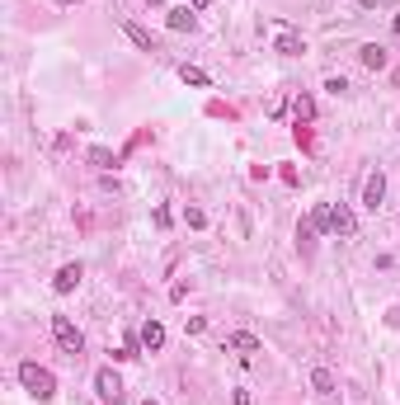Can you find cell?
I'll return each mask as SVG.
<instances>
[{"mask_svg":"<svg viewBox=\"0 0 400 405\" xmlns=\"http://www.w3.org/2000/svg\"><path fill=\"white\" fill-rule=\"evenodd\" d=\"M118 28H123V33L132 38V43H137V48H141V52H156V33H151V28L132 24V19H118Z\"/></svg>","mask_w":400,"mask_h":405,"instance_id":"cell-7","label":"cell"},{"mask_svg":"<svg viewBox=\"0 0 400 405\" xmlns=\"http://www.w3.org/2000/svg\"><path fill=\"white\" fill-rule=\"evenodd\" d=\"M80 278H85V264H61L57 278H52V293H61V297H66V293H76Z\"/></svg>","mask_w":400,"mask_h":405,"instance_id":"cell-5","label":"cell"},{"mask_svg":"<svg viewBox=\"0 0 400 405\" xmlns=\"http://www.w3.org/2000/svg\"><path fill=\"white\" fill-rule=\"evenodd\" d=\"M311 386H316L320 396H334V373L330 368H311Z\"/></svg>","mask_w":400,"mask_h":405,"instance_id":"cell-16","label":"cell"},{"mask_svg":"<svg viewBox=\"0 0 400 405\" xmlns=\"http://www.w3.org/2000/svg\"><path fill=\"white\" fill-rule=\"evenodd\" d=\"M226 349H240V353H259V339H254L250 330H236V335H226Z\"/></svg>","mask_w":400,"mask_h":405,"instance_id":"cell-13","label":"cell"},{"mask_svg":"<svg viewBox=\"0 0 400 405\" xmlns=\"http://www.w3.org/2000/svg\"><path fill=\"white\" fill-rule=\"evenodd\" d=\"M292 113H297V128H301V123H311V118H316V99H311V95H297V99H292Z\"/></svg>","mask_w":400,"mask_h":405,"instance_id":"cell-15","label":"cell"},{"mask_svg":"<svg viewBox=\"0 0 400 405\" xmlns=\"http://www.w3.org/2000/svg\"><path fill=\"white\" fill-rule=\"evenodd\" d=\"M66 5H80V0H66Z\"/></svg>","mask_w":400,"mask_h":405,"instance_id":"cell-25","label":"cell"},{"mask_svg":"<svg viewBox=\"0 0 400 405\" xmlns=\"http://www.w3.org/2000/svg\"><path fill=\"white\" fill-rule=\"evenodd\" d=\"M334 236H344V241L358 236V217L348 213V203H334Z\"/></svg>","mask_w":400,"mask_h":405,"instance_id":"cell-10","label":"cell"},{"mask_svg":"<svg viewBox=\"0 0 400 405\" xmlns=\"http://www.w3.org/2000/svg\"><path fill=\"white\" fill-rule=\"evenodd\" d=\"M141 349H146V353H160V349H165V325H160V321H146V325H141Z\"/></svg>","mask_w":400,"mask_h":405,"instance_id":"cell-11","label":"cell"},{"mask_svg":"<svg viewBox=\"0 0 400 405\" xmlns=\"http://www.w3.org/2000/svg\"><path fill=\"white\" fill-rule=\"evenodd\" d=\"M358 61H363L368 71H381V66H386V48H381V43H363V48H358Z\"/></svg>","mask_w":400,"mask_h":405,"instance_id":"cell-12","label":"cell"},{"mask_svg":"<svg viewBox=\"0 0 400 405\" xmlns=\"http://www.w3.org/2000/svg\"><path fill=\"white\" fill-rule=\"evenodd\" d=\"M141 405H160V401H151V396H146V401H141Z\"/></svg>","mask_w":400,"mask_h":405,"instance_id":"cell-24","label":"cell"},{"mask_svg":"<svg viewBox=\"0 0 400 405\" xmlns=\"http://www.w3.org/2000/svg\"><path fill=\"white\" fill-rule=\"evenodd\" d=\"M325 90H330V95H344L348 81H344V76H330V81H325Z\"/></svg>","mask_w":400,"mask_h":405,"instance_id":"cell-19","label":"cell"},{"mask_svg":"<svg viewBox=\"0 0 400 405\" xmlns=\"http://www.w3.org/2000/svg\"><path fill=\"white\" fill-rule=\"evenodd\" d=\"M184 221H188V226H208V217H203V208H188V213H184Z\"/></svg>","mask_w":400,"mask_h":405,"instance_id":"cell-18","label":"cell"},{"mask_svg":"<svg viewBox=\"0 0 400 405\" xmlns=\"http://www.w3.org/2000/svg\"><path fill=\"white\" fill-rule=\"evenodd\" d=\"M381 203H386V175L372 170V175L363 179V208H368V213H381Z\"/></svg>","mask_w":400,"mask_h":405,"instance_id":"cell-4","label":"cell"},{"mask_svg":"<svg viewBox=\"0 0 400 405\" xmlns=\"http://www.w3.org/2000/svg\"><path fill=\"white\" fill-rule=\"evenodd\" d=\"M231 401H236V405H254V396H250L245 386H236V396H231Z\"/></svg>","mask_w":400,"mask_h":405,"instance_id":"cell-21","label":"cell"},{"mask_svg":"<svg viewBox=\"0 0 400 405\" xmlns=\"http://www.w3.org/2000/svg\"><path fill=\"white\" fill-rule=\"evenodd\" d=\"M188 5H193V10H208V0H188Z\"/></svg>","mask_w":400,"mask_h":405,"instance_id":"cell-22","label":"cell"},{"mask_svg":"<svg viewBox=\"0 0 400 405\" xmlns=\"http://www.w3.org/2000/svg\"><path fill=\"white\" fill-rule=\"evenodd\" d=\"M94 391H99V401L104 405H123L128 396H123V377L113 373V368H99L94 373Z\"/></svg>","mask_w":400,"mask_h":405,"instance_id":"cell-3","label":"cell"},{"mask_svg":"<svg viewBox=\"0 0 400 405\" xmlns=\"http://www.w3.org/2000/svg\"><path fill=\"white\" fill-rule=\"evenodd\" d=\"M184 330H188V335H203V330H208V321H203V316H188Z\"/></svg>","mask_w":400,"mask_h":405,"instance_id":"cell-20","label":"cell"},{"mask_svg":"<svg viewBox=\"0 0 400 405\" xmlns=\"http://www.w3.org/2000/svg\"><path fill=\"white\" fill-rule=\"evenodd\" d=\"M179 81H184V85H193V90H208V85H212V81H208V71H203V66H188V61L179 66Z\"/></svg>","mask_w":400,"mask_h":405,"instance_id":"cell-14","label":"cell"},{"mask_svg":"<svg viewBox=\"0 0 400 405\" xmlns=\"http://www.w3.org/2000/svg\"><path fill=\"white\" fill-rule=\"evenodd\" d=\"M391 28H396V33H400V14H396V19H391Z\"/></svg>","mask_w":400,"mask_h":405,"instance_id":"cell-23","label":"cell"},{"mask_svg":"<svg viewBox=\"0 0 400 405\" xmlns=\"http://www.w3.org/2000/svg\"><path fill=\"white\" fill-rule=\"evenodd\" d=\"M146 5H160V0H146Z\"/></svg>","mask_w":400,"mask_h":405,"instance_id":"cell-26","label":"cell"},{"mask_svg":"<svg viewBox=\"0 0 400 405\" xmlns=\"http://www.w3.org/2000/svg\"><path fill=\"white\" fill-rule=\"evenodd\" d=\"M273 48H278L283 57H301L306 52V38H301L297 28H278V43H273Z\"/></svg>","mask_w":400,"mask_h":405,"instance_id":"cell-8","label":"cell"},{"mask_svg":"<svg viewBox=\"0 0 400 405\" xmlns=\"http://www.w3.org/2000/svg\"><path fill=\"white\" fill-rule=\"evenodd\" d=\"M165 24L174 28V33H193V28H198V10H193V5H179V10H170Z\"/></svg>","mask_w":400,"mask_h":405,"instance_id":"cell-9","label":"cell"},{"mask_svg":"<svg viewBox=\"0 0 400 405\" xmlns=\"http://www.w3.org/2000/svg\"><path fill=\"white\" fill-rule=\"evenodd\" d=\"M52 339H57V349L71 353V358H76V353H85V335L76 330V321H71V316H52Z\"/></svg>","mask_w":400,"mask_h":405,"instance_id":"cell-2","label":"cell"},{"mask_svg":"<svg viewBox=\"0 0 400 405\" xmlns=\"http://www.w3.org/2000/svg\"><path fill=\"white\" fill-rule=\"evenodd\" d=\"M306 226H311L316 236L334 231V203H316V208H311V217H306Z\"/></svg>","mask_w":400,"mask_h":405,"instance_id":"cell-6","label":"cell"},{"mask_svg":"<svg viewBox=\"0 0 400 405\" xmlns=\"http://www.w3.org/2000/svg\"><path fill=\"white\" fill-rule=\"evenodd\" d=\"M90 161H94V165H104V170H108V165H113V151H104V146H94V151H90Z\"/></svg>","mask_w":400,"mask_h":405,"instance_id":"cell-17","label":"cell"},{"mask_svg":"<svg viewBox=\"0 0 400 405\" xmlns=\"http://www.w3.org/2000/svg\"><path fill=\"white\" fill-rule=\"evenodd\" d=\"M19 382H24V391L33 396V401H52V396H57V377L48 373V368H38L33 358L19 363Z\"/></svg>","mask_w":400,"mask_h":405,"instance_id":"cell-1","label":"cell"}]
</instances>
